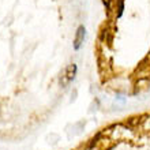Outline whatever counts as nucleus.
Here are the masks:
<instances>
[{
    "label": "nucleus",
    "mask_w": 150,
    "mask_h": 150,
    "mask_svg": "<svg viewBox=\"0 0 150 150\" xmlns=\"http://www.w3.org/2000/svg\"><path fill=\"white\" fill-rule=\"evenodd\" d=\"M123 11H124V0H119V7H117V18L123 15Z\"/></svg>",
    "instance_id": "3"
},
{
    "label": "nucleus",
    "mask_w": 150,
    "mask_h": 150,
    "mask_svg": "<svg viewBox=\"0 0 150 150\" xmlns=\"http://www.w3.org/2000/svg\"><path fill=\"white\" fill-rule=\"evenodd\" d=\"M86 36H87V32H86L85 25H79L78 28H76V32H75L74 41H72V48H74V51L78 52L79 49L83 47V44L86 41Z\"/></svg>",
    "instance_id": "2"
},
{
    "label": "nucleus",
    "mask_w": 150,
    "mask_h": 150,
    "mask_svg": "<svg viewBox=\"0 0 150 150\" xmlns=\"http://www.w3.org/2000/svg\"><path fill=\"white\" fill-rule=\"evenodd\" d=\"M76 72H78V66L75 63H71V64H68L67 67H64L63 71L60 72V78H59L60 86L63 87V89L70 86V85L75 81Z\"/></svg>",
    "instance_id": "1"
}]
</instances>
